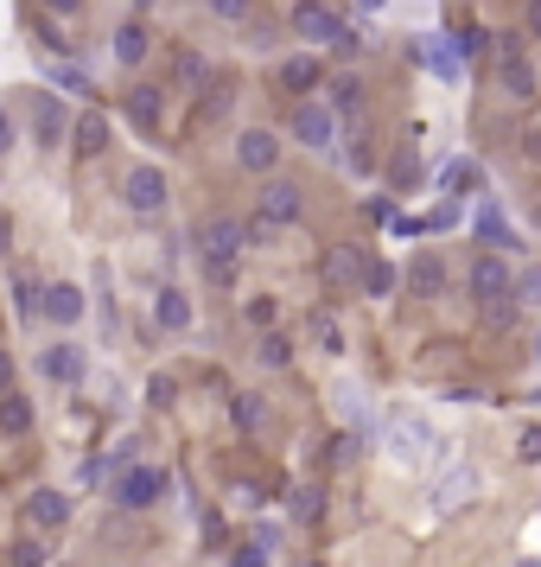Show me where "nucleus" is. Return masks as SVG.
<instances>
[{"mask_svg": "<svg viewBox=\"0 0 541 567\" xmlns=\"http://www.w3.org/2000/svg\"><path fill=\"white\" fill-rule=\"evenodd\" d=\"M32 39H39V45H45V52H64V45H71V39H64V32H58V13H45V7H39V20H32Z\"/></svg>", "mask_w": 541, "mask_h": 567, "instance_id": "obj_39", "label": "nucleus"}, {"mask_svg": "<svg viewBox=\"0 0 541 567\" xmlns=\"http://www.w3.org/2000/svg\"><path fill=\"white\" fill-rule=\"evenodd\" d=\"M210 78H217V71H210L205 52H179V58H173V83H179V90H191V96H198Z\"/></svg>", "mask_w": 541, "mask_h": 567, "instance_id": "obj_29", "label": "nucleus"}, {"mask_svg": "<svg viewBox=\"0 0 541 567\" xmlns=\"http://www.w3.org/2000/svg\"><path fill=\"white\" fill-rule=\"evenodd\" d=\"M420 224H427V230H452V224H459V198H446V205H434L427 217H420Z\"/></svg>", "mask_w": 541, "mask_h": 567, "instance_id": "obj_48", "label": "nucleus"}, {"mask_svg": "<svg viewBox=\"0 0 541 567\" xmlns=\"http://www.w3.org/2000/svg\"><path fill=\"white\" fill-rule=\"evenodd\" d=\"M522 32H529V39H541V0H529V7H522Z\"/></svg>", "mask_w": 541, "mask_h": 567, "instance_id": "obj_54", "label": "nucleus"}, {"mask_svg": "<svg viewBox=\"0 0 541 567\" xmlns=\"http://www.w3.org/2000/svg\"><path fill=\"white\" fill-rule=\"evenodd\" d=\"M0 434H7V440L32 434V402L20 395V389H7V395H0Z\"/></svg>", "mask_w": 541, "mask_h": 567, "instance_id": "obj_28", "label": "nucleus"}, {"mask_svg": "<svg viewBox=\"0 0 541 567\" xmlns=\"http://www.w3.org/2000/svg\"><path fill=\"white\" fill-rule=\"evenodd\" d=\"M198 261H236L242 249H249V224L242 217H230V210H217V217H205L198 224Z\"/></svg>", "mask_w": 541, "mask_h": 567, "instance_id": "obj_4", "label": "nucleus"}, {"mask_svg": "<svg viewBox=\"0 0 541 567\" xmlns=\"http://www.w3.org/2000/svg\"><path fill=\"white\" fill-rule=\"evenodd\" d=\"M402 281H408L414 293H420V300H439V293H446V261H439L434 249H420V256H408Z\"/></svg>", "mask_w": 541, "mask_h": 567, "instance_id": "obj_21", "label": "nucleus"}, {"mask_svg": "<svg viewBox=\"0 0 541 567\" xmlns=\"http://www.w3.org/2000/svg\"><path fill=\"white\" fill-rule=\"evenodd\" d=\"M319 83H325V64H319L312 52H287L281 58V90L287 96H312Z\"/></svg>", "mask_w": 541, "mask_h": 567, "instance_id": "obj_22", "label": "nucleus"}, {"mask_svg": "<svg viewBox=\"0 0 541 567\" xmlns=\"http://www.w3.org/2000/svg\"><path fill=\"white\" fill-rule=\"evenodd\" d=\"M357 7H363V13H376V7H383V0H357Z\"/></svg>", "mask_w": 541, "mask_h": 567, "instance_id": "obj_60", "label": "nucleus"}, {"mask_svg": "<svg viewBox=\"0 0 541 567\" xmlns=\"http://www.w3.org/2000/svg\"><path fill=\"white\" fill-rule=\"evenodd\" d=\"M395 287H402V268H395V261H383V256L363 261V287H357L363 300H388Z\"/></svg>", "mask_w": 541, "mask_h": 567, "instance_id": "obj_26", "label": "nucleus"}, {"mask_svg": "<svg viewBox=\"0 0 541 567\" xmlns=\"http://www.w3.org/2000/svg\"><path fill=\"white\" fill-rule=\"evenodd\" d=\"M535 358H541V332H535Z\"/></svg>", "mask_w": 541, "mask_h": 567, "instance_id": "obj_61", "label": "nucleus"}, {"mask_svg": "<svg viewBox=\"0 0 541 567\" xmlns=\"http://www.w3.org/2000/svg\"><path fill=\"white\" fill-rule=\"evenodd\" d=\"M45 78H52L58 90H71V96H90V90H96L90 71H77V64H45Z\"/></svg>", "mask_w": 541, "mask_h": 567, "instance_id": "obj_37", "label": "nucleus"}, {"mask_svg": "<svg viewBox=\"0 0 541 567\" xmlns=\"http://www.w3.org/2000/svg\"><path fill=\"white\" fill-rule=\"evenodd\" d=\"M115 504H122V511H154L159 497H166V472H159V465H141V460H128L122 465V472H115Z\"/></svg>", "mask_w": 541, "mask_h": 567, "instance_id": "obj_6", "label": "nucleus"}, {"mask_svg": "<svg viewBox=\"0 0 541 567\" xmlns=\"http://www.w3.org/2000/svg\"><path fill=\"white\" fill-rule=\"evenodd\" d=\"M325 103H332L344 122H357V115H363V78H357V71H337V78L325 83Z\"/></svg>", "mask_w": 541, "mask_h": 567, "instance_id": "obj_25", "label": "nucleus"}, {"mask_svg": "<svg viewBox=\"0 0 541 567\" xmlns=\"http://www.w3.org/2000/svg\"><path fill=\"white\" fill-rule=\"evenodd\" d=\"M71 122H77V115L58 103L52 90H32L27 96V128H32L39 147H71Z\"/></svg>", "mask_w": 541, "mask_h": 567, "instance_id": "obj_5", "label": "nucleus"}, {"mask_svg": "<svg viewBox=\"0 0 541 567\" xmlns=\"http://www.w3.org/2000/svg\"><path fill=\"white\" fill-rule=\"evenodd\" d=\"M242 224H249V249H274V243H281V217H268V210L256 205V217H242Z\"/></svg>", "mask_w": 541, "mask_h": 567, "instance_id": "obj_35", "label": "nucleus"}, {"mask_svg": "<svg viewBox=\"0 0 541 567\" xmlns=\"http://www.w3.org/2000/svg\"><path fill=\"white\" fill-rule=\"evenodd\" d=\"M325 460L351 465V460H357V434H332V440H325Z\"/></svg>", "mask_w": 541, "mask_h": 567, "instance_id": "obj_46", "label": "nucleus"}, {"mask_svg": "<svg viewBox=\"0 0 541 567\" xmlns=\"http://www.w3.org/2000/svg\"><path fill=\"white\" fill-rule=\"evenodd\" d=\"M242 27H249V45H256V52H274V45H281V32L268 27V20H242Z\"/></svg>", "mask_w": 541, "mask_h": 567, "instance_id": "obj_49", "label": "nucleus"}, {"mask_svg": "<svg viewBox=\"0 0 541 567\" xmlns=\"http://www.w3.org/2000/svg\"><path fill=\"white\" fill-rule=\"evenodd\" d=\"M516 460L541 465V427H522V434H516Z\"/></svg>", "mask_w": 541, "mask_h": 567, "instance_id": "obj_47", "label": "nucleus"}, {"mask_svg": "<svg viewBox=\"0 0 541 567\" xmlns=\"http://www.w3.org/2000/svg\"><path fill=\"white\" fill-rule=\"evenodd\" d=\"M13 134H20V122H13V109H0V154L13 147Z\"/></svg>", "mask_w": 541, "mask_h": 567, "instance_id": "obj_55", "label": "nucleus"}, {"mask_svg": "<svg viewBox=\"0 0 541 567\" xmlns=\"http://www.w3.org/2000/svg\"><path fill=\"white\" fill-rule=\"evenodd\" d=\"M134 7H154V0H134Z\"/></svg>", "mask_w": 541, "mask_h": 567, "instance_id": "obj_62", "label": "nucleus"}, {"mask_svg": "<svg viewBox=\"0 0 541 567\" xmlns=\"http://www.w3.org/2000/svg\"><path fill=\"white\" fill-rule=\"evenodd\" d=\"M261 210L281 217V224H300V217H306V192L293 179H274V173H268V179H261Z\"/></svg>", "mask_w": 541, "mask_h": 567, "instance_id": "obj_18", "label": "nucleus"}, {"mask_svg": "<svg viewBox=\"0 0 541 567\" xmlns=\"http://www.w3.org/2000/svg\"><path fill=\"white\" fill-rule=\"evenodd\" d=\"M465 185H478V166H471V159H446V166H439V179H434V192L465 198Z\"/></svg>", "mask_w": 541, "mask_h": 567, "instance_id": "obj_31", "label": "nucleus"}, {"mask_svg": "<svg viewBox=\"0 0 541 567\" xmlns=\"http://www.w3.org/2000/svg\"><path fill=\"white\" fill-rule=\"evenodd\" d=\"M191 319H198V312H191V293H185L179 281H159L154 287V326L159 332H191Z\"/></svg>", "mask_w": 541, "mask_h": 567, "instance_id": "obj_14", "label": "nucleus"}, {"mask_svg": "<svg viewBox=\"0 0 541 567\" xmlns=\"http://www.w3.org/2000/svg\"><path fill=\"white\" fill-rule=\"evenodd\" d=\"M71 147H77V159H96L108 147V115H96V109H83L77 122H71Z\"/></svg>", "mask_w": 541, "mask_h": 567, "instance_id": "obj_24", "label": "nucleus"}, {"mask_svg": "<svg viewBox=\"0 0 541 567\" xmlns=\"http://www.w3.org/2000/svg\"><path fill=\"white\" fill-rule=\"evenodd\" d=\"M516 307H522V300H485V326H490V332H510Z\"/></svg>", "mask_w": 541, "mask_h": 567, "instance_id": "obj_42", "label": "nucleus"}, {"mask_svg": "<svg viewBox=\"0 0 541 567\" xmlns=\"http://www.w3.org/2000/svg\"><path fill=\"white\" fill-rule=\"evenodd\" d=\"M363 249L357 243H332V249H325V261H319V275H325V287H332V293H357L363 287Z\"/></svg>", "mask_w": 541, "mask_h": 567, "instance_id": "obj_11", "label": "nucleus"}, {"mask_svg": "<svg viewBox=\"0 0 541 567\" xmlns=\"http://www.w3.org/2000/svg\"><path fill=\"white\" fill-rule=\"evenodd\" d=\"M166 192H173V185H166V173H159L154 159H141V166L122 173V205H128L134 217H159V210H166Z\"/></svg>", "mask_w": 541, "mask_h": 567, "instance_id": "obj_7", "label": "nucleus"}, {"mask_svg": "<svg viewBox=\"0 0 541 567\" xmlns=\"http://www.w3.org/2000/svg\"><path fill=\"white\" fill-rule=\"evenodd\" d=\"M268 414H274V409H268V395H261V389H236V395H230V421H236V434H249V440L268 434Z\"/></svg>", "mask_w": 541, "mask_h": 567, "instance_id": "obj_23", "label": "nucleus"}, {"mask_svg": "<svg viewBox=\"0 0 541 567\" xmlns=\"http://www.w3.org/2000/svg\"><path fill=\"white\" fill-rule=\"evenodd\" d=\"M370 224H395V205L388 198H370Z\"/></svg>", "mask_w": 541, "mask_h": 567, "instance_id": "obj_56", "label": "nucleus"}, {"mask_svg": "<svg viewBox=\"0 0 541 567\" xmlns=\"http://www.w3.org/2000/svg\"><path fill=\"white\" fill-rule=\"evenodd\" d=\"M256 358L268 363V370H287V363H293V338H287V332H274V326H268V332L256 338Z\"/></svg>", "mask_w": 541, "mask_h": 567, "instance_id": "obj_34", "label": "nucleus"}, {"mask_svg": "<svg viewBox=\"0 0 541 567\" xmlns=\"http://www.w3.org/2000/svg\"><path fill=\"white\" fill-rule=\"evenodd\" d=\"M230 109H236V83L210 78V83H205V109H198V122H223Z\"/></svg>", "mask_w": 541, "mask_h": 567, "instance_id": "obj_33", "label": "nucleus"}, {"mask_svg": "<svg viewBox=\"0 0 541 567\" xmlns=\"http://www.w3.org/2000/svg\"><path fill=\"white\" fill-rule=\"evenodd\" d=\"M13 249V217H0V256Z\"/></svg>", "mask_w": 541, "mask_h": 567, "instance_id": "obj_59", "label": "nucleus"}, {"mask_svg": "<svg viewBox=\"0 0 541 567\" xmlns=\"http://www.w3.org/2000/svg\"><path fill=\"white\" fill-rule=\"evenodd\" d=\"M147 402H154V409H166V402H173V377H154V395H147Z\"/></svg>", "mask_w": 541, "mask_h": 567, "instance_id": "obj_57", "label": "nucleus"}, {"mask_svg": "<svg viewBox=\"0 0 541 567\" xmlns=\"http://www.w3.org/2000/svg\"><path fill=\"white\" fill-rule=\"evenodd\" d=\"M516 300L522 307H541V268H516Z\"/></svg>", "mask_w": 541, "mask_h": 567, "instance_id": "obj_43", "label": "nucleus"}, {"mask_svg": "<svg viewBox=\"0 0 541 567\" xmlns=\"http://www.w3.org/2000/svg\"><path fill=\"white\" fill-rule=\"evenodd\" d=\"M236 159H242V173L268 179V173L281 166V134H274V128H242V134H236Z\"/></svg>", "mask_w": 541, "mask_h": 567, "instance_id": "obj_10", "label": "nucleus"}, {"mask_svg": "<svg viewBox=\"0 0 541 567\" xmlns=\"http://www.w3.org/2000/svg\"><path fill=\"white\" fill-rule=\"evenodd\" d=\"M39 7H45V13H58V20H77V13H83V0H39Z\"/></svg>", "mask_w": 541, "mask_h": 567, "instance_id": "obj_53", "label": "nucleus"}, {"mask_svg": "<svg viewBox=\"0 0 541 567\" xmlns=\"http://www.w3.org/2000/svg\"><path fill=\"white\" fill-rule=\"evenodd\" d=\"M39 370H45V377H52L58 389H77L83 377H90V358H83L77 338H52V344L39 351Z\"/></svg>", "mask_w": 541, "mask_h": 567, "instance_id": "obj_9", "label": "nucleus"}, {"mask_svg": "<svg viewBox=\"0 0 541 567\" xmlns=\"http://www.w3.org/2000/svg\"><path fill=\"white\" fill-rule=\"evenodd\" d=\"M13 312H20V326H39V319H45V281L13 275Z\"/></svg>", "mask_w": 541, "mask_h": 567, "instance_id": "obj_27", "label": "nucleus"}, {"mask_svg": "<svg viewBox=\"0 0 541 567\" xmlns=\"http://www.w3.org/2000/svg\"><path fill=\"white\" fill-rule=\"evenodd\" d=\"M312 344H319L325 358H337V351H344V326H337L332 312H312Z\"/></svg>", "mask_w": 541, "mask_h": 567, "instance_id": "obj_36", "label": "nucleus"}, {"mask_svg": "<svg viewBox=\"0 0 541 567\" xmlns=\"http://www.w3.org/2000/svg\"><path fill=\"white\" fill-rule=\"evenodd\" d=\"M383 446H388V460L395 465H427L439 460V434L420 421V414H395L383 427Z\"/></svg>", "mask_w": 541, "mask_h": 567, "instance_id": "obj_3", "label": "nucleus"}, {"mask_svg": "<svg viewBox=\"0 0 541 567\" xmlns=\"http://www.w3.org/2000/svg\"><path fill=\"white\" fill-rule=\"evenodd\" d=\"M230 567H268V548L249 542V548H236V555H230Z\"/></svg>", "mask_w": 541, "mask_h": 567, "instance_id": "obj_51", "label": "nucleus"}, {"mask_svg": "<svg viewBox=\"0 0 541 567\" xmlns=\"http://www.w3.org/2000/svg\"><path fill=\"white\" fill-rule=\"evenodd\" d=\"M420 185V154L414 147H395V159H388V192H414Z\"/></svg>", "mask_w": 541, "mask_h": 567, "instance_id": "obj_32", "label": "nucleus"}, {"mask_svg": "<svg viewBox=\"0 0 541 567\" xmlns=\"http://www.w3.org/2000/svg\"><path fill=\"white\" fill-rule=\"evenodd\" d=\"M7 567H52L45 529H32V536H13V548H7Z\"/></svg>", "mask_w": 541, "mask_h": 567, "instance_id": "obj_30", "label": "nucleus"}, {"mask_svg": "<svg viewBox=\"0 0 541 567\" xmlns=\"http://www.w3.org/2000/svg\"><path fill=\"white\" fill-rule=\"evenodd\" d=\"M471 497H478V472H471V465H452V472L434 485V511L452 516V511H465Z\"/></svg>", "mask_w": 541, "mask_h": 567, "instance_id": "obj_20", "label": "nucleus"}, {"mask_svg": "<svg viewBox=\"0 0 541 567\" xmlns=\"http://www.w3.org/2000/svg\"><path fill=\"white\" fill-rule=\"evenodd\" d=\"M122 115H128V128L159 134V122H166V90L159 83H134L128 96H122Z\"/></svg>", "mask_w": 541, "mask_h": 567, "instance_id": "obj_15", "label": "nucleus"}, {"mask_svg": "<svg viewBox=\"0 0 541 567\" xmlns=\"http://www.w3.org/2000/svg\"><path fill=\"white\" fill-rule=\"evenodd\" d=\"M420 64H427V71H434V78H446V83H459V58L446 52V45H420Z\"/></svg>", "mask_w": 541, "mask_h": 567, "instance_id": "obj_38", "label": "nucleus"}, {"mask_svg": "<svg viewBox=\"0 0 541 567\" xmlns=\"http://www.w3.org/2000/svg\"><path fill=\"white\" fill-rule=\"evenodd\" d=\"M497 83H503L510 103H535L541 96V71H535V58L522 52L516 32H497Z\"/></svg>", "mask_w": 541, "mask_h": 567, "instance_id": "obj_2", "label": "nucleus"}, {"mask_svg": "<svg viewBox=\"0 0 541 567\" xmlns=\"http://www.w3.org/2000/svg\"><path fill=\"white\" fill-rule=\"evenodd\" d=\"M205 281L210 287H230L236 281V261H205Z\"/></svg>", "mask_w": 541, "mask_h": 567, "instance_id": "obj_52", "label": "nucleus"}, {"mask_svg": "<svg viewBox=\"0 0 541 567\" xmlns=\"http://www.w3.org/2000/svg\"><path fill=\"white\" fill-rule=\"evenodd\" d=\"M535 402H541V383H535Z\"/></svg>", "mask_w": 541, "mask_h": 567, "instance_id": "obj_63", "label": "nucleus"}, {"mask_svg": "<svg viewBox=\"0 0 541 567\" xmlns=\"http://www.w3.org/2000/svg\"><path fill=\"white\" fill-rule=\"evenodd\" d=\"M490 39H497V32H485V27H459V32H452V52H459V58H478V52L490 45Z\"/></svg>", "mask_w": 541, "mask_h": 567, "instance_id": "obj_41", "label": "nucleus"}, {"mask_svg": "<svg viewBox=\"0 0 541 567\" xmlns=\"http://www.w3.org/2000/svg\"><path fill=\"white\" fill-rule=\"evenodd\" d=\"M319 516H325V497H319L312 485H300L293 491V523H319Z\"/></svg>", "mask_w": 541, "mask_h": 567, "instance_id": "obj_40", "label": "nucleus"}, {"mask_svg": "<svg viewBox=\"0 0 541 567\" xmlns=\"http://www.w3.org/2000/svg\"><path fill=\"white\" fill-rule=\"evenodd\" d=\"M306 567H319V561H306Z\"/></svg>", "mask_w": 541, "mask_h": 567, "instance_id": "obj_64", "label": "nucleus"}, {"mask_svg": "<svg viewBox=\"0 0 541 567\" xmlns=\"http://www.w3.org/2000/svg\"><path fill=\"white\" fill-rule=\"evenodd\" d=\"M287 27H293V39H306V45H332V32L344 27V20H337L325 0H293Z\"/></svg>", "mask_w": 541, "mask_h": 567, "instance_id": "obj_12", "label": "nucleus"}, {"mask_svg": "<svg viewBox=\"0 0 541 567\" xmlns=\"http://www.w3.org/2000/svg\"><path fill=\"white\" fill-rule=\"evenodd\" d=\"M83 312H90V300H83L77 281H45V326H58V332H77Z\"/></svg>", "mask_w": 541, "mask_h": 567, "instance_id": "obj_13", "label": "nucleus"}, {"mask_svg": "<svg viewBox=\"0 0 541 567\" xmlns=\"http://www.w3.org/2000/svg\"><path fill=\"white\" fill-rule=\"evenodd\" d=\"M108 52H115V64H122V71L147 64V52H154V32H147V20H122V27H115V39H108Z\"/></svg>", "mask_w": 541, "mask_h": 567, "instance_id": "obj_19", "label": "nucleus"}, {"mask_svg": "<svg viewBox=\"0 0 541 567\" xmlns=\"http://www.w3.org/2000/svg\"><path fill=\"white\" fill-rule=\"evenodd\" d=\"M471 230H478V243H490V249H522V236H516V224L503 217V205L485 192V205L471 210Z\"/></svg>", "mask_w": 541, "mask_h": 567, "instance_id": "obj_16", "label": "nucleus"}, {"mask_svg": "<svg viewBox=\"0 0 541 567\" xmlns=\"http://www.w3.org/2000/svg\"><path fill=\"white\" fill-rule=\"evenodd\" d=\"M471 293H478V307H485V300H516V261H510V249H485V256L471 261Z\"/></svg>", "mask_w": 541, "mask_h": 567, "instance_id": "obj_8", "label": "nucleus"}, {"mask_svg": "<svg viewBox=\"0 0 541 567\" xmlns=\"http://www.w3.org/2000/svg\"><path fill=\"white\" fill-rule=\"evenodd\" d=\"M205 7L217 13V20H230V27H242V20L256 13V0H205Z\"/></svg>", "mask_w": 541, "mask_h": 567, "instance_id": "obj_44", "label": "nucleus"}, {"mask_svg": "<svg viewBox=\"0 0 541 567\" xmlns=\"http://www.w3.org/2000/svg\"><path fill=\"white\" fill-rule=\"evenodd\" d=\"M325 52H332V58H357V52H363V32H357V27H337Z\"/></svg>", "mask_w": 541, "mask_h": 567, "instance_id": "obj_45", "label": "nucleus"}, {"mask_svg": "<svg viewBox=\"0 0 541 567\" xmlns=\"http://www.w3.org/2000/svg\"><path fill=\"white\" fill-rule=\"evenodd\" d=\"M287 134H293L300 147H312V154H337V147H344V115H337L332 103H312V96H300V103H293Z\"/></svg>", "mask_w": 541, "mask_h": 567, "instance_id": "obj_1", "label": "nucleus"}, {"mask_svg": "<svg viewBox=\"0 0 541 567\" xmlns=\"http://www.w3.org/2000/svg\"><path fill=\"white\" fill-rule=\"evenodd\" d=\"M13 377H20V370H13V358H7V351H0V395L13 389Z\"/></svg>", "mask_w": 541, "mask_h": 567, "instance_id": "obj_58", "label": "nucleus"}, {"mask_svg": "<svg viewBox=\"0 0 541 567\" xmlns=\"http://www.w3.org/2000/svg\"><path fill=\"white\" fill-rule=\"evenodd\" d=\"M27 523H32V529H45V536H52V529H64V523H71V497H64L58 485L27 491Z\"/></svg>", "mask_w": 541, "mask_h": 567, "instance_id": "obj_17", "label": "nucleus"}, {"mask_svg": "<svg viewBox=\"0 0 541 567\" xmlns=\"http://www.w3.org/2000/svg\"><path fill=\"white\" fill-rule=\"evenodd\" d=\"M249 326H261V332L274 326V300H268V293H256V300H249Z\"/></svg>", "mask_w": 541, "mask_h": 567, "instance_id": "obj_50", "label": "nucleus"}]
</instances>
